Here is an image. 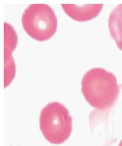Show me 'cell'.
I'll return each mask as SVG.
<instances>
[{"label":"cell","mask_w":122,"mask_h":146,"mask_svg":"<svg viewBox=\"0 0 122 146\" xmlns=\"http://www.w3.org/2000/svg\"><path fill=\"white\" fill-rule=\"evenodd\" d=\"M109 27L118 48L122 51V4L117 5L111 12Z\"/></svg>","instance_id":"5b68a950"},{"label":"cell","mask_w":122,"mask_h":146,"mask_svg":"<svg viewBox=\"0 0 122 146\" xmlns=\"http://www.w3.org/2000/svg\"><path fill=\"white\" fill-rule=\"evenodd\" d=\"M81 91L91 106L105 110L113 106L117 100L119 88L114 74L102 68L87 72L81 82Z\"/></svg>","instance_id":"6da1fadb"},{"label":"cell","mask_w":122,"mask_h":146,"mask_svg":"<svg viewBox=\"0 0 122 146\" xmlns=\"http://www.w3.org/2000/svg\"><path fill=\"white\" fill-rule=\"evenodd\" d=\"M64 11L74 20L85 22L91 20L98 16L103 7V4H86L79 6L75 4L61 5Z\"/></svg>","instance_id":"277c9868"},{"label":"cell","mask_w":122,"mask_h":146,"mask_svg":"<svg viewBox=\"0 0 122 146\" xmlns=\"http://www.w3.org/2000/svg\"><path fill=\"white\" fill-rule=\"evenodd\" d=\"M119 146H122V139L119 143Z\"/></svg>","instance_id":"8992f818"},{"label":"cell","mask_w":122,"mask_h":146,"mask_svg":"<svg viewBox=\"0 0 122 146\" xmlns=\"http://www.w3.org/2000/svg\"><path fill=\"white\" fill-rule=\"evenodd\" d=\"M22 26L31 38L38 41L50 39L56 33L57 19L53 10L45 4H32L22 15Z\"/></svg>","instance_id":"3957f363"},{"label":"cell","mask_w":122,"mask_h":146,"mask_svg":"<svg viewBox=\"0 0 122 146\" xmlns=\"http://www.w3.org/2000/svg\"><path fill=\"white\" fill-rule=\"evenodd\" d=\"M40 126L47 141L53 144H62L71 134L72 119L68 110L63 104L51 102L42 110Z\"/></svg>","instance_id":"7a4b0ae2"}]
</instances>
